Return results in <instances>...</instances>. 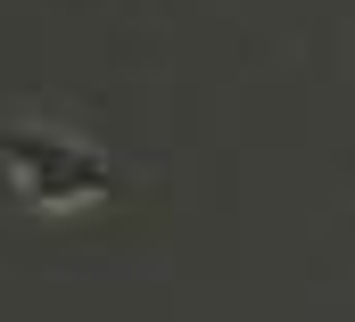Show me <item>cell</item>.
I'll list each match as a JSON object with an SVG mask.
<instances>
[{
  "label": "cell",
  "instance_id": "cell-1",
  "mask_svg": "<svg viewBox=\"0 0 355 322\" xmlns=\"http://www.w3.org/2000/svg\"><path fill=\"white\" fill-rule=\"evenodd\" d=\"M0 182H8V198H25L42 215H75L116 190V165L58 124H0Z\"/></svg>",
  "mask_w": 355,
  "mask_h": 322
}]
</instances>
